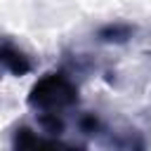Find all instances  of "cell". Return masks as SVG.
Listing matches in <instances>:
<instances>
[{
	"mask_svg": "<svg viewBox=\"0 0 151 151\" xmlns=\"http://www.w3.org/2000/svg\"><path fill=\"white\" fill-rule=\"evenodd\" d=\"M12 146H31V149H45V146H73L71 142H64L59 137H52V134H45L42 130L40 132H33L28 127H19L14 134H12Z\"/></svg>",
	"mask_w": 151,
	"mask_h": 151,
	"instance_id": "cell-3",
	"label": "cell"
},
{
	"mask_svg": "<svg viewBox=\"0 0 151 151\" xmlns=\"http://www.w3.org/2000/svg\"><path fill=\"white\" fill-rule=\"evenodd\" d=\"M26 104L35 113L40 130L61 139L66 132V116L78 106V85L68 71H50L31 85Z\"/></svg>",
	"mask_w": 151,
	"mask_h": 151,
	"instance_id": "cell-1",
	"label": "cell"
},
{
	"mask_svg": "<svg viewBox=\"0 0 151 151\" xmlns=\"http://www.w3.org/2000/svg\"><path fill=\"white\" fill-rule=\"evenodd\" d=\"M132 33H134V26L130 24H109L99 31V40L109 45H123L132 38Z\"/></svg>",
	"mask_w": 151,
	"mask_h": 151,
	"instance_id": "cell-4",
	"label": "cell"
},
{
	"mask_svg": "<svg viewBox=\"0 0 151 151\" xmlns=\"http://www.w3.org/2000/svg\"><path fill=\"white\" fill-rule=\"evenodd\" d=\"M0 71H7L14 78L28 76L33 71L31 57L12 40V38H0Z\"/></svg>",
	"mask_w": 151,
	"mask_h": 151,
	"instance_id": "cell-2",
	"label": "cell"
}]
</instances>
